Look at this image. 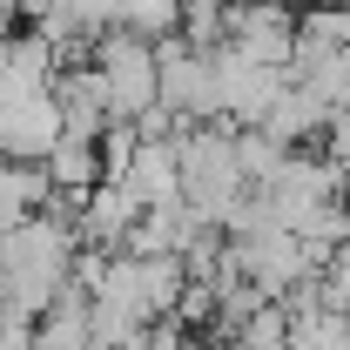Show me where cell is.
<instances>
[{
	"label": "cell",
	"mask_w": 350,
	"mask_h": 350,
	"mask_svg": "<svg viewBox=\"0 0 350 350\" xmlns=\"http://www.w3.org/2000/svg\"><path fill=\"white\" fill-rule=\"evenodd\" d=\"M330 155H337V169H350V108L330 115Z\"/></svg>",
	"instance_id": "6da1fadb"
},
{
	"label": "cell",
	"mask_w": 350,
	"mask_h": 350,
	"mask_svg": "<svg viewBox=\"0 0 350 350\" xmlns=\"http://www.w3.org/2000/svg\"><path fill=\"white\" fill-rule=\"evenodd\" d=\"M317 7H337V0H317Z\"/></svg>",
	"instance_id": "7a4b0ae2"
}]
</instances>
